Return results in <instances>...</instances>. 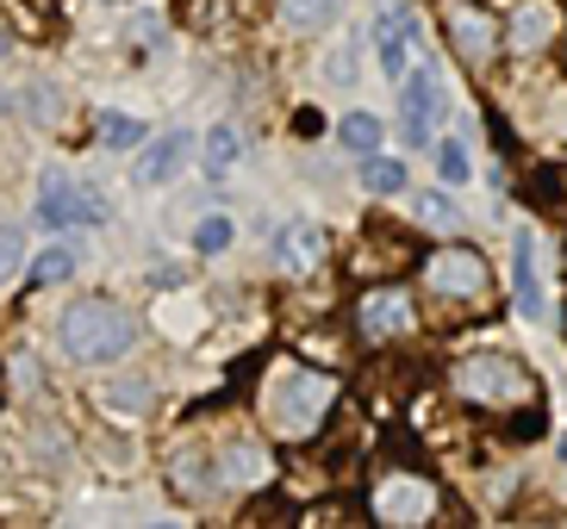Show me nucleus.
Segmentation results:
<instances>
[{
  "label": "nucleus",
  "instance_id": "f257e3e1",
  "mask_svg": "<svg viewBox=\"0 0 567 529\" xmlns=\"http://www.w3.org/2000/svg\"><path fill=\"white\" fill-rule=\"evenodd\" d=\"M56 343H63L69 362L82 367H101V362H118L137 349V318L113 299H75L56 324Z\"/></svg>",
  "mask_w": 567,
  "mask_h": 529
},
{
  "label": "nucleus",
  "instance_id": "f03ea898",
  "mask_svg": "<svg viewBox=\"0 0 567 529\" xmlns=\"http://www.w3.org/2000/svg\"><path fill=\"white\" fill-rule=\"evenodd\" d=\"M450 393L467 398V405H481V412H524V405H536V381L530 367L512 362V355H499V349H481V355H462V362L450 367Z\"/></svg>",
  "mask_w": 567,
  "mask_h": 529
},
{
  "label": "nucleus",
  "instance_id": "7ed1b4c3",
  "mask_svg": "<svg viewBox=\"0 0 567 529\" xmlns=\"http://www.w3.org/2000/svg\"><path fill=\"white\" fill-rule=\"evenodd\" d=\"M331 405H337V381L318 374V367H281L275 386H268V417L287 436H312Z\"/></svg>",
  "mask_w": 567,
  "mask_h": 529
},
{
  "label": "nucleus",
  "instance_id": "20e7f679",
  "mask_svg": "<svg viewBox=\"0 0 567 529\" xmlns=\"http://www.w3.org/2000/svg\"><path fill=\"white\" fill-rule=\"evenodd\" d=\"M350 324H355V343L386 349V343H405V336L417 331V305H412V293H405V287L381 281V287H362V293H355Z\"/></svg>",
  "mask_w": 567,
  "mask_h": 529
},
{
  "label": "nucleus",
  "instance_id": "39448f33",
  "mask_svg": "<svg viewBox=\"0 0 567 529\" xmlns=\"http://www.w3.org/2000/svg\"><path fill=\"white\" fill-rule=\"evenodd\" d=\"M393 87H400V137L412 149H431L436 144V125H443V113H450V87H443L436 63L405 69Z\"/></svg>",
  "mask_w": 567,
  "mask_h": 529
},
{
  "label": "nucleus",
  "instance_id": "423d86ee",
  "mask_svg": "<svg viewBox=\"0 0 567 529\" xmlns=\"http://www.w3.org/2000/svg\"><path fill=\"white\" fill-rule=\"evenodd\" d=\"M424 287H431L436 299H450V305H474V299H486V287H493V268H486L481 249L450 243V249H436V256H424Z\"/></svg>",
  "mask_w": 567,
  "mask_h": 529
},
{
  "label": "nucleus",
  "instance_id": "0eeeda50",
  "mask_svg": "<svg viewBox=\"0 0 567 529\" xmlns=\"http://www.w3.org/2000/svg\"><path fill=\"white\" fill-rule=\"evenodd\" d=\"M436 19H443V38H450V50L462 56L467 69H486L493 56H499V19L486 13L481 0H443L436 7Z\"/></svg>",
  "mask_w": 567,
  "mask_h": 529
},
{
  "label": "nucleus",
  "instance_id": "6e6552de",
  "mask_svg": "<svg viewBox=\"0 0 567 529\" xmlns=\"http://www.w3.org/2000/svg\"><path fill=\"white\" fill-rule=\"evenodd\" d=\"M38 225L44 231H94V225H106V199L82 194L69 175H44L38 181Z\"/></svg>",
  "mask_w": 567,
  "mask_h": 529
},
{
  "label": "nucleus",
  "instance_id": "1a4fd4ad",
  "mask_svg": "<svg viewBox=\"0 0 567 529\" xmlns=\"http://www.w3.org/2000/svg\"><path fill=\"white\" fill-rule=\"evenodd\" d=\"M368 511L381 517V523H424V517L436 511V486L424 480V474H381Z\"/></svg>",
  "mask_w": 567,
  "mask_h": 529
},
{
  "label": "nucleus",
  "instance_id": "9d476101",
  "mask_svg": "<svg viewBox=\"0 0 567 529\" xmlns=\"http://www.w3.org/2000/svg\"><path fill=\"white\" fill-rule=\"evenodd\" d=\"M561 32H567L561 0H517V7H512V25H505V50H517V56H536V50H549Z\"/></svg>",
  "mask_w": 567,
  "mask_h": 529
},
{
  "label": "nucleus",
  "instance_id": "9b49d317",
  "mask_svg": "<svg viewBox=\"0 0 567 529\" xmlns=\"http://www.w3.org/2000/svg\"><path fill=\"white\" fill-rule=\"evenodd\" d=\"M187 149H194V137H187V132L144 137V144H137V181H144V187L175 181V175H182V163H187Z\"/></svg>",
  "mask_w": 567,
  "mask_h": 529
},
{
  "label": "nucleus",
  "instance_id": "f8f14e48",
  "mask_svg": "<svg viewBox=\"0 0 567 529\" xmlns=\"http://www.w3.org/2000/svg\"><path fill=\"white\" fill-rule=\"evenodd\" d=\"M512 305L524 318H543L549 312V299H543V274H536V237L517 231L512 237Z\"/></svg>",
  "mask_w": 567,
  "mask_h": 529
},
{
  "label": "nucleus",
  "instance_id": "ddd939ff",
  "mask_svg": "<svg viewBox=\"0 0 567 529\" xmlns=\"http://www.w3.org/2000/svg\"><path fill=\"white\" fill-rule=\"evenodd\" d=\"M275 256H281L287 274H312V268L324 262V231H318V225H287Z\"/></svg>",
  "mask_w": 567,
  "mask_h": 529
},
{
  "label": "nucleus",
  "instance_id": "4468645a",
  "mask_svg": "<svg viewBox=\"0 0 567 529\" xmlns=\"http://www.w3.org/2000/svg\"><path fill=\"white\" fill-rule=\"evenodd\" d=\"M374 44H381V75L400 82L412 69V38H405V13H381L374 19Z\"/></svg>",
  "mask_w": 567,
  "mask_h": 529
},
{
  "label": "nucleus",
  "instance_id": "2eb2a0df",
  "mask_svg": "<svg viewBox=\"0 0 567 529\" xmlns=\"http://www.w3.org/2000/svg\"><path fill=\"white\" fill-rule=\"evenodd\" d=\"M244 163V132L237 125H213L200 144V168H206V181H231V168Z\"/></svg>",
  "mask_w": 567,
  "mask_h": 529
},
{
  "label": "nucleus",
  "instance_id": "dca6fc26",
  "mask_svg": "<svg viewBox=\"0 0 567 529\" xmlns=\"http://www.w3.org/2000/svg\"><path fill=\"white\" fill-rule=\"evenodd\" d=\"M412 218L424 225V231H436V237H455V231H462V206H455L450 194H436V187L412 194Z\"/></svg>",
  "mask_w": 567,
  "mask_h": 529
},
{
  "label": "nucleus",
  "instance_id": "f3484780",
  "mask_svg": "<svg viewBox=\"0 0 567 529\" xmlns=\"http://www.w3.org/2000/svg\"><path fill=\"white\" fill-rule=\"evenodd\" d=\"M405 181H412V175H405V163H393V156H381V149H374V156H362V187L374 199L405 194Z\"/></svg>",
  "mask_w": 567,
  "mask_h": 529
},
{
  "label": "nucleus",
  "instance_id": "a211bd4d",
  "mask_svg": "<svg viewBox=\"0 0 567 529\" xmlns=\"http://www.w3.org/2000/svg\"><path fill=\"white\" fill-rule=\"evenodd\" d=\"M337 144L350 149V156H374V149L386 144V125L374 113H350L343 125H337Z\"/></svg>",
  "mask_w": 567,
  "mask_h": 529
},
{
  "label": "nucleus",
  "instance_id": "6ab92c4d",
  "mask_svg": "<svg viewBox=\"0 0 567 529\" xmlns=\"http://www.w3.org/2000/svg\"><path fill=\"white\" fill-rule=\"evenodd\" d=\"M94 132H101L106 149H137L144 137H151V125L132 118V113H101V118H94Z\"/></svg>",
  "mask_w": 567,
  "mask_h": 529
},
{
  "label": "nucleus",
  "instance_id": "aec40b11",
  "mask_svg": "<svg viewBox=\"0 0 567 529\" xmlns=\"http://www.w3.org/2000/svg\"><path fill=\"white\" fill-rule=\"evenodd\" d=\"M337 0H281V19L287 25H300V32H318V25H331Z\"/></svg>",
  "mask_w": 567,
  "mask_h": 529
},
{
  "label": "nucleus",
  "instance_id": "412c9836",
  "mask_svg": "<svg viewBox=\"0 0 567 529\" xmlns=\"http://www.w3.org/2000/svg\"><path fill=\"white\" fill-rule=\"evenodd\" d=\"M213 474H218V467L206 461V455H200V461L187 455V461L175 467V492H182V498H206V492H213Z\"/></svg>",
  "mask_w": 567,
  "mask_h": 529
},
{
  "label": "nucleus",
  "instance_id": "4be33fe9",
  "mask_svg": "<svg viewBox=\"0 0 567 529\" xmlns=\"http://www.w3.org/2000/svg\"><path fill=\"white\" fill-rule=\"evenodd\" d=\"M231 237H237V225H231L225 212H213V218H200L194 249H200V256H225V249H231Z\"/></svg>",
  "mask_w": 567,
  "mask_h": 529
},
{
  "label": "nucleus",
  "instance_id": "5701e85b",
  "mask_svg": "<svg viewBox=\"0 0 567 529\" xmlns=\"http://www.w3.org/2000/svg\"><path fill=\"white\" fill-rule=\"evenodd\" d=\"M101 405H113V412H151V386L144 381H113V386H101Z\"/></svg>",
  "mask_w": 567,
  "mask_h": 529
},
{
  "label": "nucleus",
  "instance_id": "b1692460",
  "mask_svg": "<svg viewBox=\"0 0 567 529\" xmlns=\"http://www.w3.org/2000/svg\"><path fill=\"white\" fill-rule=\"evenodd\" d=\"M69 274H75V256H69L63 243L44 249V256L32 262V281H38V287H56V281H69Z\"/></svg>",
  "mask_w": 567,
  "mask_h": 529
},
{
  "label": "nucleus",
  "instance_id": "393cba45",
  "mask_svg": "<svg viewBox=\"0 0 567 529\" xmlns=\"http://www.w3.org/2000/svg\"><path fill=\"white\" fill-rule=\"evenodd\" d=\"M436 175H443L450 187H462L467 175H474V163H467V144H455V137H450V144H436Z\"/></svg>",
  "mask_w": 567,
  "mask_h": 529
},
{
  "label": "nucleus",
  "instance_id": "a878e982",
  "mask_svg": "<svg viewBox=\"0 0 567 529\" xmlns=\"http://www.w3.org/2000/svg\"><path fill=\"white\" fill-rule=\"evenodd\" d=\"M19 256H25V237H19V231H0V287L19 274Z\"/></svg>",
  "mask_w": 567,
  "mask_h": 529
},
{
  "label": "nucleus",
  "instance_id": "bb28decb",
  "mask_svg": "<svg viewBox=\"0 0 567 529\" xmlns=\"http://www.w3.org/2000/svg\"><path fill=\"white\" fill-rule=\"evenodd\" d=\"M225 474H262V448L237 443V448H231V461H225Z\"/></svg>",
  "mask_w": 567,
  "mask_h": 529
},
{
  "label": "nucleus",
  "instance_id": "cd10ccee",
  "mask_svg": "<svg viewBox=\"0 0 567 529\" xmlns=\"http://www.w3.org/2000/svg\"><path fill=\"white\" fill-rule=\"evenodd\" d=\"M318 125H324V118H318L312 106H300V113H293V132H300V137H318Z\"/></svg>",
  "mask_w": 567,
  "mask_h": 529
},
{
  "label": "nucleus",
  "instance_id": "c85d7f7f",
  "mask_svg": "<svg viewBox=\"0 0 567 529\" xmlns=\"http://www.w3.org/2000/svg\"><path fill=\"white\" fill-rule=\"evenodd\" d=\"M561 461H567V436H561Z\"/></svg>",
  "mask_w": 567,
  "mask_h": 529
}]
</instances>
